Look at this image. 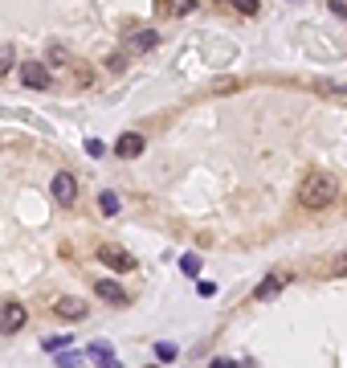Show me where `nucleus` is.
<instances>
[{
    "instance_id": "nucleus-8",
    "label": "nucleus",
    "mask_w": 347,
    "mask_h": 368,
    "mask_svg": "<svg viewBox=\"0 0 347 368\" xmlns=\"http://www.w3.org/2000/svg\"><path fill=\"white\" fill-rule=\"evenodd\" d=\"M86 360H90L94 368H123L115 360V352H111V343H107V340H94L90 352H86Z\"/></svg>"
},
{
    "instance_id": "nucleus-2",
    "label": "nucleus",
    "mask_w": 347,
    "mask_h": 368,
    "mask_svg": "<svg viewBox=\"0 0 347 368\" xmlns=\"http://www.w3.org/2000/svg\"><path fill=\"white\" fill-rule=\"evenodd\" d=\"M49 193H53L57 205H74V200H78V180H74L69 172H57V176L49 180Z\"/></svg>"
},
{
    "instance_id": "nucleus-17",
    "label": "nucleus",
    "mask_w": 347,
    "mask_h": 368,
    "mask_svg": "<svg viewBox=\"0 0 347 368\" xmlns=\"http://www.w3.org/2000/svg\"><path fill=\"white\" fill-rule=\"evenodd\" d=\"M8 70H13V46H4V41H0V78H4Z\"/></svg>"
},
{
    "instance_id": "nucleus-15",
    "label": "nucleus",
    "mask_w": 347,
    "mask_h": 368,
    "mask_svg": "<svg viewBox=\"0 0 347 368\" xmlns=\"http://www.w3.org/2000/svg\"><path fill=\"white\" fill-rule=\"evenodd\" d=\"M156 360H163V364H168V360H176V343L160 340V343H156Z\"/></svg>"
},
{
    "instance_id": "nucleus-5",
    "label": "nucleus",
    "mask_w": 347,
    "mask_h": 368,
    "mask_svg": "<svg viewBox=\"0 0 347 368\" xmlns=\"http://www.w3.org/2000/svg\"><path fill=\"white\" fill-rule=\"evenodd\" d=\"M25 307L21 303H4V307H0V336H13V332H21L25 327Z\"/></svg>"
},
{
    "instance_id": "nucleus-18",
    "label": "nucleus",
    "mask_w": 347,
    "mask_h": 368,
    "mask_svg": "<svg viewBox=\"0 0 347 368\" xmlns=\"http://www.w3.org/2000/svg\"><path fill=\"white\" fill-rule=\"evenodd\" d=\"M78 364H82L78 352H57V368H78Z\"/></svg>"
},
{
    "instance_id": "nucleus-23",
    "label": "nucleus",
    "mask_w": 347,
    "mask_h": 368,
    "mask_svg": "<svg viewBox=\"0 0 347 368\" xmlns=\"http://www.w3.org/2000/svg\"><path fill=\"white\" fill-rule=\"evenodd\" d=\"M212 368H237L233 360H212Z\"/></svg>"
},
{
    "instance_id": "nucleus-12",
    "label": "nucleus",
    "mask_w": 347,
    "mask_h": 368,
    "mask_svg": "<svg viewBox=\"0 0 347 368\" xmlns=\"http://www.w3.org/2000/svg\"><path fill=\"white\" fill-rule=\"evenodd\" d=\"M192 8H196V0H156V13H163V17H184Z\"/></svg>"
},
{
    "instance_id": "nucleus-16",
    "label": "nucleus",
    "mask_w": 347,
    "mask_h": 368,
    "mask_svg": "<svg viewBox=\"0 0 347 368\" xmlns=\"http://www.w3.org/2000/svg\"><path fill=\"white\" fill-rule=\"evenodd\" d=\"M180 270H184V274H200V254H184V258H180Z\"/></svg>"
},
{
    "instance_id": "nucleus-10",
    "label": "nucleus",
    "mask_w": 347,
    "mask_h": 368,
    "mask_svg": "<svg viewBox=\"0 0 347 368\" xmlns=\"http://www.w3.org/2000/svg\"><path fill=\"white\" fill-rule=\"evenodd\" d=\"M94 294L107 299V303H115V307H127V291H123L118 282H111V278H98V282H94Z\"/></svg>"
},
{
    "instance_id": "nucleus-19",
    "label": "nucleus",
    "mask_w": 347,
    "mask_h": 368,
    "mask_svg": "<svg viewBox=\"0 0 347 368\" xmlns=\"http://www.w3.org/2000/svg\"><path fill=\"white\" fill-rule=\"evenodd\" d=\"M233 8H237V13H245V17H254L257 13V0H229Z\"/></svg>"
},
{
    "instance_id": "nucleus-22",
    "label": "nucleus",
    "mask_w": 347,
    "mask_h": 368,
    "mask_svg": "<svg viewBox=\"0 0 347 368\" xmlns=\"http://www.w3.org/2000/svg\"><path fill=\"white\" fill-rule=\"evenodd\" d=\"M102 151H107L102 139H86V156H102Z\"/></svg>"
},
{
    "instance_id": "nucleus-4",
    "label": "nucleus",
    "mask_w": 347,
    "mask_h": 368,
    "mask_svg": "<svg viewBox=\"0 0 347 368\" xmlns=\"http://www.w3.org/2000/svg\"><path fill=\"white\" fill-rule=\"evenodd\" d=\"M286 282H290V274H286V270H270V274H266V278L254 287V299H257V303H266V299H274Z\"/></svg>"
},
{
    "instance_id": "nucleus-20",
    "label": "nucleus",
    "mask_w": 347,
    "mask_h": 368,
    "mask_svg": "<svg viewBox=\"0 0 347 368\" xmlns=\"http://www.w3.org/2000/svg\"><path fill=\"white\" fill-rule=\"evenodd\" d=\"M319 90H323V95H331V98H347V86H331V82H323Z\"/></svg>"
},
{
    "instance_id": "nucleus-9",
    "label": "nucleus",
    "mask_w": 347,
    "mask_h": 368,
    "mask_svg": "<svg viewBox=\"0 0 347 368\" xmlns=\"http://www.w3.org/2000/svg\"><path fill=\"white\" fill-rule=\"evenodd\" d=\"M53 311H57L62 319H69V323H78V319H86V303L74 299V294H62V299L53 303Z\"/></svg>"
},
{
    "instance_id": "nucleus-21",
    "label": "nucleus",
    "mask_w": 347,
    "mask_h": 368,
    "mask_svg": "<svg viewBox=\"0 0 347 368\" xmlns=\"http://www.w3.org/2000/svg\"><path fill=\"white\" fill-rule=\"evenodd\" d=\"M327 8H331L335 17H343V21H347V0H327Z\"/></svg>"
},
{
    "instance_id": "nucleus-13",
    "label": "nucleus",
    "mask_w": 347,
    "mask_h": 368,
    "mask_svg": "<svg viewBox=\"0 0 347 368\" xmlns=\"http://www.w3.org/2000/svg\"><path fill=\"white\" fill-rule=\"evenodd\" d=\"M98 209H102L107 217H115V213H118V196L115 193H102V196H98Z\"/></svg>"
},
{
    "instance_id": "nucleus-14",
    "label": "nucleus",
    "mask_w": 347,
    "mask_h": 368,
    "mask_svg": "<svg viewBox=\"0 0 347 368\" xmlns=\"http://www.w3.org/2000/svg\"><path fill=\"white\" fill-rule=\"evenodd\" d=\"M41 348H46V352H66L69 336H49V340H41Z\"/></svg>"
},
{
    "instance_id": "nucleus-11",
    "label": "nucleus",
    "mask_w": 347,
    "mask_h": 368,
    "mask_svg": "<svg viewBox=\"0 0 347 368\" xmlns=\"http://www.w3.org/2000/svg\"><path fill=\"white\" fill-rule=\"evenodd\" d=\"M127 46L139 49V53H147V49H156V46H160V33H156V29H135V33L127 37Z\"/></svg>"
},
{
    "instance_id": "nucleus-7",
    "label": "nucleus",
    "mask_w": 347,
    "mask_h": 368,
    "mask_svg": "<svg viewBox=\"0 0 347 368\" xmlns=\"http://www.w3.org/2000/svg\"><path fill=\"white\" fill-rule=\"evenodd\" d=\"M21 82L29 86V90H46L49 86V70L41 66V62H25L21 66Z\"/></svg>"
},
{
    "instance_id": "nucleus-24",
    "label": "nucleus",
    "mask_w": 347,
    "mask_h": 368,
    "mask_svg": "<svg viewBox=\"0 0 347 368\" xmlns=\"http://www.w3.org/2000/svg\"><path fill=\"white\" fill-rule=\"evenodd\" d=\"M151 368H156V364H151Z\"/></svg>"
},
{
    "instance_id": "nucleus-6",
    "label": "nucleus",
    "mask_w": 347,
    "mask_h": 368,
    "mask_svg": "<svg viewBox=\"0 0 347 368\" xmlns=\"http://www.w3.org/2000/svg\"><path fill=\"white\" fill-rule=\"evenodd\" d=\"M143 147H147V139H143L139 131H127V135H118V139H115V156H118V160H139V156H143Z\"/></svg>"
},
{
    "instance_id": "nucleus-3",
    "label": "nucleus",
    "mask_w": 347,
    "mask_h": 368,
    "mask_svg": "<svg viewBox=\"0 0 347 368\" xmlns=\"http://www.w3.org/2000/svg\"><path fill=\"white\" fill-rule=\"evenodd\" d=\"M98 262L102 266H111V270H135V258L127 254V250H118V245H98Z\"/></svg>"
},
{
    "instance_id": "nucleus-1",
    "label": "nucleus",
    "mask_w": 347,
    "mask_h": 368,
    "mask_svg": "<svg viewBox=\"0 0 347 368\" xmlns=\"http://www.w3.org/2000/svg\"><path fill=\"white\" fill-rule=\"evenodd\" d=\"M339 193V184H335V176H327V172H311L306 180H302L299 189V205L302 209H327L331 200Z\"/></svg>"
}]
</instances>
